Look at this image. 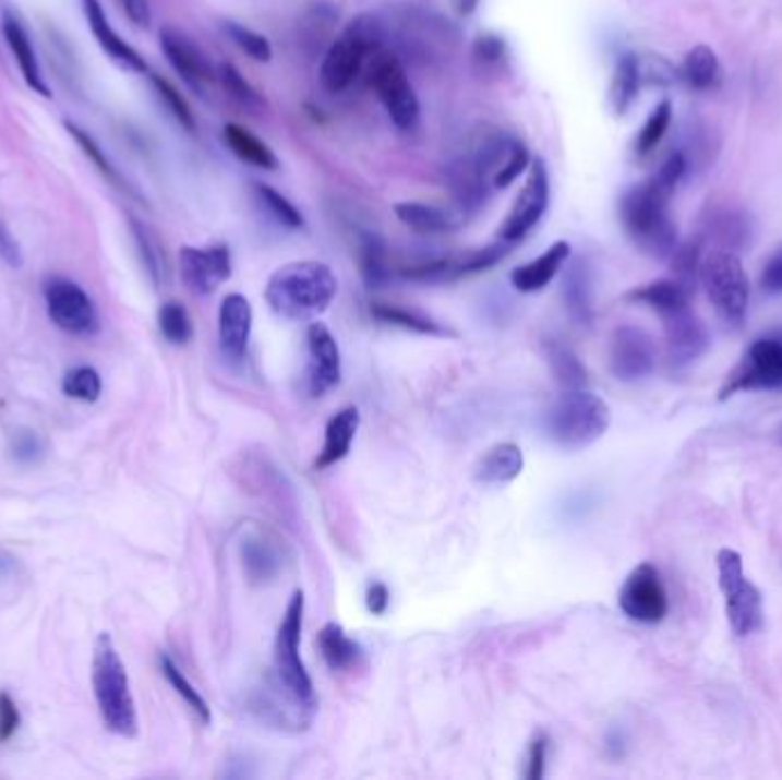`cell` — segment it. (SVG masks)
Masks as SVG:
<instances>
[{
  "label": "cell",
  "instance_id": "1",
  "mask_svg": "<svg viewBox=\"0 0 782 780\" xmlns=\"http://www.w3.org/2000/svg\"><path fill=\"white\" fill-rule=\"evenodd\" d=\"M686 172V158L675 152L641 185L621 197V220L638 250L654 259H671L677 248V227L669 216V200Z\"/></svg>",
  "mask_w": 782,
  "mask_h": 780
},
{
  "label": "cell",
  "instance_id": "2",
  "mask_svg": "<svg viewBox=\"0 0 782 780\" xmlns=\"http://www.w3.org/2000/svg\"><path fill=\"white\" fill-rule=\"evenodd\" d=\"M339 291L335 271L323 262H291L277 268L266 284V302L287 321H316L329 310Z\"/></svg>",
  "mask_w": 782,
  "mask_h": 780
},
{
  "label": "cell",
  "instance_id": "3",
  "mask_svg": "<svg viewBox=\"0 0 782 780\" xmlns=\"http://www.w3.org/2000/svg\"><path fill=\"white\" fill-rule=\"evenodd\" d=\"M302 616H304V593L293 590V596L284 611L281 623L277 627L273 646V671L277 689L284 692V698L291 703L293 712L302 721L310 723L316 712V692L312 675L306 673L304 661L300 657L302 638Z\"/></svg>",
  "mask_w": 782,
  "mask_h": 780
},
{
  "label": "cell",
  "instance_id": "4",
  "mask_svg": "<svg viewBox=\"0 0 782 780\" xmlns=\"http://www.w3.org/2000/svg\"><path fill=\"white\" fill-rule=\"evenodd\" d=\"M92 687L104 725L115 735L133 740L137 735V712L131 694L127 667L117 652L112 636L99 634L92 659Z\"/></svg>",
  "mask_w": 782,
  "mask_h": 780
},
{
  "label": "cell",
  "instance_id": "5",
  "mask_svg": "<svg viewBox=\"0 0 782 780\" xmlns=\"http://www.w3.org/2000/svg\"><path fill=\"white\" fill-rule=\"evenodd\" d=\"M387 31L381 19L362 14L352 19L346 31L329 44L321 62V85L329 94L346 92L360 76L366 60L385 49Z\"/></svg>",
  "mask_w": 782,
  "mask_h": 780
},
{
  "label": "cell",
  "instance_id": "6",
  "mask_svg": "<svg viewBox=\"0 0 782 780\" xmlns=\"http://www.w3.org/2000/svg\"><path fill=\"white\" fill-rule=\"evenodd\" d=\"M611 425V408L598 394L567 389L544 417V429L552 442L563 448H586L595 444Z\"/></svg>",
  "mask_w": 782,
  "mask_h": 780
},
{
  "label": "cell",
  "instance_id": "7",
  "mask_svg": "<svg viewBox=\"0 0 782 780\" xmlns=\"http://www.w3.org/2000/svg\"><path fill=\"white\" fill-rule=\"evenodd\" d=\"M698 279L721 321L742 327L748 312V277L737 252H709L700 262Z\"/></svg>",
  "mask_w": 782,
  "mask_h": 780
},
{
  "label": "cell",
  "instance_id": "8",
  "mask_svg": "<svg viewBox=\"0 0 782 780\" xmlns=\"http://www.w3.org/2000/svg\"><path fill=\"white\" fill-rule=\"evenodd\" d=\"M369 60V85L373 87L375 97L385 106L389 120L400 131L414 129L419 122L421 106L408 79L406 67L387 49L373 53Z\"/></svg>",
  "mask_w": 782,
  "mask_h": 780
},
{
  "label": "cell",
  "instance_id": "9",
  "mask_svg": "<svg viewBox=\"0 0 782 780\" xmlns=\"http://www.w3.org/2000/svg\"><path fill=\"white\" fill-rule=\"evenodd\" d=\"M719 586L725 598V613L732 632L737 636L755 634L765 623L762 596L744 575L742 554L734 550H721L717 556Z\"/></svg>",
  "mask_w": 782,
  "mask_h": 780
},
{
  "label": "cell",
  "instance_id": "10",
  "mask_svg": "<svg viewBox=\"0 0 782 780\" xmlns=\"http://www.w3.org/2000/svg\"><path fill=\"white\" fill-rule=\"evenodd\" d=\"M739 392H782V337L755 339L719 392L721 400Z\"/></svg>",
  "mask_w": 782,
  "mask_h": 780
},
{
  "label": "cell",
  "instance_id": "11",
  "mask_svg": "<svg viewBox=\"0 0 782 780\" xmlns=\"http://www.w3.org/2000/svg\"><path fill=\"white\" fill-rule=\"evenodd\" d=\"M527 172L529 175L525 185H521V191L517 193L506 220L502 223L500 231H496V239L510 245L525 241L550 208L552 185H550L548 163H544V158H533Z\"/></svg>",
  "mask_w": 782,
  "mask_h": 780
},
{
  "label": "cell",
  "instance_id": "12",
  "mask_svg": "<svg viewBox=\"0 0 782 780\" xmlns=\"http://www.w3.org/2000/svg\"><path fill=\"white\" fill-rule=\"evenodd\" d=\"M44 300L51 321L69 335L92 337L99 333L101 321L94 300L74 279L53 275L44 281Z\"/></svg>",
  "mask_w": 782,
  "mask_h": 780
},
{
  "label": "cell",
  "instance_id": "13",
  "mask_svg": "<svg viewBox=\"0 0 782 780\" xmlns=\"http://www.w3.org/2000/svg\"><path fill=\"white\" fill-rule=\"evenodd\" d=\"M621 609L625 616L643 623V625H657L669 613V593L663 579L652 563L636 565L625 579L621 596H618Z\"/></svg>",
  "mask_w": 782,
  "mask_h": 780
},
{
  "label": "cell",
  "instance_id": "14",
  "mask_svg": "<svg viewBox=\"0 0 782 780\" xmlns=\"http://www.w3.org/2000/svg\"><path fill=\"white\" fill-rule=\"evenodd\" d=\"M657 364V346L643 327L621 325L615 327L609 346L611 373L623 383L643 381Z\"/></svg>",
  "mask_w": 782,
  "mask_h": 780
},
{
  "label": "cell",
  "instance_id": "15",
  "mask_svg": "<svg viewBox=\"0 0 782 780\" xmlns=\"http://www.w3.org/2000/svg\"><path fill=\"white\" fill-rule=\"evenodd\" d=\"M179 268L188 289L197 296H210L231 277V252L222 243L210 248L183 245L179 250Z\"/></svg>",
  "mask_w": 782,
  "mask_h": 780
},
{
  "label": "cell",
  "instance_id": "16",
  "mask_svg": "<svg viewBox=\"0 0 782 780\" xmlns=\"http://www.w3.org/2000/svg\"><path fill=\"white\" fill-rule=\"evenodd\" d=\"M158 39H160V49H163L165 58H168V62L181 76V81L193 92L204 94V89L218 79L206 53L185 33H181L172 26H165V28H160Z\"/></svg>",
  "mask_w": 782,
  "mask_h": 780
},
{
  "label": "cell",
  "instance_id": "17",
  "mask_svg": "<svg viewBox=\"0 0 782 780\" xmlns=\"http://www.w3.org/2000/svg\"><path fill=\"white\" fill-rule=\"evenodd\" d=\"M306 350H310L306 387H310L312 396H323L341 381L339 344L325 323L314 321L306 327Z\"/></svg>",
  "mask_w": 782,
  "mask_h": 780
},
{
  "label": "cell",
  "instance_id": "18",
  "mask_svg": "<svg viewBox=\"0 0 782 780\" xmlns=\"http://www.w3.org/2000/svg\"><path fill=\"white\" fill-rule=\"evenodd\" d=\"M666 329V355L673 369H686L700 360L709 348V333L705 323L691 312V304L663 316Z\"/></svg>",
  "mask_w": 782,
  "mask_h": 780
},
{
  "label": "cell",
  "instance_id": "19",
  "mask_svg": "<svg viewBox=\"0 0 782 780\" xmlns=\"http://www.w3.org/2000/svg\"><path fill=\"white\" fill-rule=\"evenodd\" d=\"M252 323L254 312L250 300L243 293H227L218 312V335L220 348L229 360L239 362L245 358L252 337Z\"/></svg>",
  "mask_w": 782,
  "mask_h": 780
},
{
  "label": "cell",
  "instance_id": "20",
  "mask_svg": "<svg viewBox=\"0 0 782 780\" xmlns=\"http://www.w3.org/2000/svg\"><path fill=\"white\" fill-rule=\"evenodd\" d=\"M83 12H85V21L94 35V39L99 41V46L104 49V53L115 62L120 64L127 71H133V74H147L149 67L145 62L133 46L120 37L110 21L106 16V10L101 5V0H83Z\"/></svg>",
  "mask_w": 782,
  "mask_h": 780
},
{
  "label": "cell",
  "instance_id": "21",
  "mask_svg": "<svg viewBox=\"0 0 782 780\" xmlns=\"http://www.w3.org/2000/svg\"><path fill=\"white\" fill-rule=\"evenodd\" d=\"M241 559L252 584H270L281 573L284 554L266 529L250 527L241 538Z\"/></svg>",
  "mask_w": 782,
  "mask_h": 780
},
{
  "label": "cell",
  "instance_id": "22",
  "mask_svg": "<svg viewBox=\"0 0 782 780\" xmlns=\"http://www.w3.org/2000/svg\"><path fill=\"white\" fill-rule=\"evenodd\" d=\"M3 37L10 46V51L21 69V76H23V81H26V85L35 94H39V97L51 99L53 94H51L49 83H46V79L41 74V67H39V60L35 53V46L31 41V35L26 28H23V23L10 12L3 14Z\"/></svg>",
  "mask_w": 782,
  "mask_h": 780
},
{
  "label": "cell",
  "instance_id": "23",
  "mask_svg": "<svg viewBox=\"0 0 782 780\" xmlns=\"http://www.w3.org/2000/svg\"><path fill=\"white\" fill-rule=\"evenodd\" d=\"M570 254H573V248L567 241L552 243L540 256H536L533 262L521 264L510 273L513 287L519 293H538V291H542L544 287H550V284L554 281V277L567 264V259H570Z\"/></svg>",
  "mask_w": 782,
  "mask_h": 780
},
{
  "label": "cell",
  "instance_id": "24",
  "mask_svg": "<svg viewBox=\"0 0 782 780\" xmlns=\"http://www.w3.org/2000/svg\"><path fill=\"white\" fill-rule=\"evenodd\" d=\"M698 239L714 241L719 250L737 252L742 250L750 239V223L742 211L730 208V206H709L705 218H702V231Z\"/></svg>",
  "mask_w": 782,
  "mask_h": 780
},
{
  "label": "cell",
  "instance_id": "25",
  "mask_svg": "<svg viewBox=\"0 0 782 780\" xmlns=\"http://www.w3.org/2000/svg\"><path fill=\"white\" fill-rule=\"evenodd\" d=\"M358 431H360V410L354 406H346L339 412L332 415L325 425L323 448L318 452L314 467L329 469L341 463L350 454V446Z\"/></svg>",
  "mask_w": 782,
  "mask_h": 780
},
{
  "label": "cell",
  "instance_id": "26",
  "mask_svg": "<svg viewBox=\"0 0 782 780\" xmlns=\"http://www.w3.org/2000/svg\"><path fill=\"white\" fill-rule=\"evenodd\" d=\"M396 218L410 227L417 233H448L462 225V216L460 213H446L440 206L433 204H423V202H400L394 208Z\"/></svg>",
  "mask_w": 782,
  "mask_h": 780
},
{
  "label": "cell",
  "instance_id": "27",
  "mask_svg": "<svg viewBox=\"0 0 782 780\" xmlns=\"http://www.w3.org/2000/svg\"><path fill=\"white\" fill-rule=\"evenodd\" d=\"M525 469V454L513 442L494 444L477 467V479L488 485H504L515 481Z\"/></svg>",
  "mask_w": 782,
  "mask_h": 780
},
{
  "label": "cell",
  "instance_id": "28",
  "mask_svg": "<svg viewBox=\"0 0 782 780\" xmlns=\"http://www.w3.org/2000/svg\"><path fill=\"white\" fill-rule=\"evenodd\" d=\"M641 83H643L641 58L634 53H623L618 62H615L611 87H609V101L615 115L623 117L634 106Z\"/></svg>",
  "mask_w": 782,
  "mask_h": 780
},
{
  "label": "cell",
  "instance_id": "29",
  "mask_svg": "<svg viewBox=\"0 0 782 780\" xmlns=\"http://www.w3.org/2000/svg\"><path fill=\"white\" fill-rule=\"evenodd\" d=\"M316 644L325 664L332 671H350L360 664L362 646L354 641V638H350L339 623H327L318 632Z\"/></svg>",
  "mask_w": 782,
  "mask_h": 780
},
{
  "label": "cell",
  "instance_id": "30",
  "mask_svg": "<svg viewBox=\"0 0 782 780\" xmlns=\"http://www.w3.org/2000/svg\"><path fill=\"white\" fill-rule=\"evenodd\" d=\"M222 137L227 142V147L231 149V154L236 158H241L243 163L252 165V168L268 170V172L279 168V158L275 156V152L266 145L264 140L250 133L245 127L227 124L222 131Z\"/></svg>",
  "mask_w": 782,
  "mask_h": 780
},
{
  "label": "cell",
  "instance_id": "31",
  "mask_svg": "<svg viewBox=\"0 0 782 780\" xmlns=\"http://www.w3.org/2000/svg\"><path fill=\"white\" fill-rule=\"evenodd\" d=\"M627 298L650 307V310H654L663 319L677 310H684V307H689L691 291H686L677 279H659L646 284V287L634 289Z\"/></svg>",
  "mask_w": 782,
  "mask_h": 780
},
{
  "label": "cell",
  "instance_id": "32",
  "mask_svg": "<svg viewBox=\"0 0 782 780\" xmlns=\"http://www.w3.org/2000/svg\"><path fill=\"white\" fill-rule=\"evenodd\" d=\"M371 316L381 323L396 325L402 329H412L417 335H429V337H452L454 333L435 319L425 316L417 310H408V307L389 304V302H373L371 304Z\"/></svg>",
  "mask_w": 782,
  "mask_h": 780
},
{
  "label": "cell",
  "instance_id": "33",
  "mask_svg": "<svg viewBox=\"0 0 782 780\" xmlns=\"http://www.w3.org/2000/svg\"><path fill=\"white\" fill-rule=\"evenodd\" d=\"M64 129H67V133H69L71 137L76 140V145L81 147V152L89 158V163L94 165V168H97V170L101 172V177H104L110 185H115L117 191L127 193L129 197L142 200V197H140V193L135 191V188H133V185L124 179V175L115 168V163L106 156V152L99 147V142H97V140H94V137H92L85 129H81V127H79V124H74V122H64Z\"/></svg>",
  "mask_w": 782,
  "mask_h": 780
},
{
  "label": "cell",
  "instance_id": "34",
  "mask_svg": "<svg viewBox=\"0 0 782 780\" xmlns=\"http://www.w3.org/2000/svg\"><path fill=\"white\" fill-rule=\"evenodd\" d=\"M358 262H360L362 279L369 289H381L392 279L389 254H387V245L381 236H375V233L360 236Z\"/></svg>",
  "mask_w": 782,
  "mask_h": 780
},
{
  "label": "cell",
  "instance_id": "35",
  "mask_svg": "<svg viewBox=\"0 0 782 780\" xmlns=\"http://www.w3.org/2000/svg\"><path fill=\"white\" fill-rule=\"evenodd\" d=\"M682 81L698 92L717 89L723 81V69L717 53L709 46L691 49L682 64Z\"/></svg>",
  "mask_w": 782,
  "mask_h": 780
},
{
  "label": "cell",
  "instance_id": "36",
  "mask_svg": "<svg viewBox=\"0 0 782 780\" xmlns=\"http://www.w3.org/2000/svg\"><path fill=\"white\" fill-rule=\"evenodd\" d=\"M544 358H548L554 377L565 389L586 387L588 373H586L581 360L565 344H561L558 339L544 341Z\"/></svg>",
  "mask_w": 782,
  "mask_h": 780
},
{
  "label": "cell",
  "instance_id": "37",
  "mask_svg": "<svg viewBox=\"0 0 782 780\" xmlns=\"http://www.w3.org/2000/svg\"><path fill=\"white\" fill-rule=\"evenodd\" d=\"M129 225H131V233H133V241H135L142 266H145L149 279L154 281V287H160V284L165 281V275H168V264H165V254L156 241V236L137 218H131Z\"/></svg>",
  "mask_w": 782,
  "mask_h": 780
},
{
  "label": "cell",
  "instance_id": "38",
  "mask_svg": "<svg viewBox=\"0 0 782 780\" xmlns=\"http://www.w3.org/2000/svg\"><path fill=\"white\" fill-rule=\"evenodd\" d=\"M158 661H160V673L165 675V680L170 682V687L181 696V700L193 709L195 717H197L202 723H210L213 717H210L208 703H206L204 696L195 689V684H193L191 680H188V677L183 675V671L175 664V659H172L170 655L163 652V655L158 657Z\"/></svg>",
  "mask_w": 782,
  "mask_h": 780
},
{
  "label": "cell",
  "instance_id": "39",
  "mask_svg": "<svg viewBox=\"0 0 782 780\" xmlns=\"http://www.w3.org/2000/svg\"><path fill=\"white\" fill-rule=\"evenodd\" d=\"M254 195L258 200V204L268 211V216L287 229H302L304 227V216L300 213V208L289 200L284 197L279 191H275L273 185L268 183H254Z\"/></svg>",
  "mask_w": 782,
  "mask_h": 780
},
{
  "label": "cell",
  "instance_id": "40",
  "mask_svg": "<svg viewBox=\"0 0 782 780\" xmlns=\"http://www.w3.org/2000/svg\"><path fill=\"white\" fill-rule=\"evenodd\" d=\"M565 302L570 310L573 319L581 325H588L592 319V304H590V279L584 264L573 266L565 279Z\"/></svg>",
  "mask_w": 782,
  "mask_h": 780
},
{
  "label": "cell",
  "instance_id": "41",
  "mask_svg": "<svg viewBox=\"0 0 782 780\" xmlns=\"http://www.w3.org/2000/svg\"><path fill=\"white\" fill-rule=\"evenodd\" d=\"M158 327L163 337L168 339L170 344L175 346H185L188 341L193 339V319L191 314H188L185 307L177 300H170L165 302L160 310H158Z\"/></svg>",
  "mask_w": 782,
  "mask_h": 780
},
{
  "label": "cell",
  "instance_id": "42",
  "mask_svg": "<svg viewBox=\"0 0 782 780\" xmlns=\"http://www.w3.org/2000/svg\"><path fill=\"white\" fill-rule=\"evenodd\" d=\"M222 33L227 35V39L239 46V49L250 56L254 62H270L273 60V46L268 41L266 35H261L239 21H222Z\"/></svg>",
  "mask_w": 782,
  "mask_h": 780
},
{
  "label": "cell",
  "instance_id": "43",
  "mask_svg": "<svg viewBox=\"0 0 782 780\" xmlns=\"http://www.w3.org/2000/svg\"><path fill=\"white\" fill-rule=\"evenodd\" d=\"M218 81H220V85L225 87V92L229 94V97L236 104H239L241 108H245L250 112L264 110V99H261V94L245 81V76L233 64L222 62L218 67Z\"/></svg>",
  "mask_w": 782,
  "mask_h": 780
},
{
  "label": "cell",
  "instance_id": "44",
  "mask_svg": "<svg viewBox=\"0 0 782 780\" xmlns=\"http://www.w3.org/2000/svg\"><path fill=\"white\" fill-rule=\"evenodd\" d=\"M700 254H702V241L700 239H691L682 245L675 248V252L671 254L673 259V279H677L686 291L696 289V279H698V271H700Z\"/></svg>",
  "mask_w": 782,
  "mask_h": 780
},
{
  "label": "cell",
  "instance_id": "45",
  "mask_svg": "<svg viewBox=\"0 0 782 780\" xmlns=\"http://www.w3.org/2000/svg\"><path fill=\"white\" fill-rule=\"evenodd\" d=\"M101 375L92 367H74L67 371L62 381V392L71 398L83 400V404H94L101 396Z\"/></svg>",
  "mask_w": 782,
  "mask_h": 780
},
{
  "label": "cell",
  "instance_id": "46",
  "mask_svg": "<svg viewBox=\"0 0 782 780\" xmlns=\"http://www.w3.org/2000/svg\"><path fill=\"white\" fill-rule=\"evenodd\" d=\"M671 120H673V106L671 101H661L648 117V122L643 124V129L638 131V137H636V154L638 156H646L650 154L661 137L666 135L669 127H671Z\"/></svg>",
  "mask_w": 782,
  "mask_h": 780
},
{
  "label": "cell",
  "instance_id": "47",
  "mask_svg": "<svg viewBox=\"0 0 782 780\" xmlns=\"http://www.w3.org/2000/svg\"><path fill=\"white\" fill-rule=\"evenodd\" d=\"M149 76H152V85L156 87L158 97H160V101L165 104V108H168V110L172 112L175 120H177L188 133H193V131L197 129V122H195V115H193L191 106H188L183 94H181L168 79H163L160 74H149Z\"/></svg>",
  "mask_w": 782,
  "mask_h": 780
},
{
  "label": "cell",
  "instance_id": "48",
  "mask_svg": "<svg viewBox=\"0 0 782 780\" xmlns=\"http://www.w3.org/2000/svg\"><path fill=\"white\" fill-rule=\"evenodd\" d=\"M531 160H533V158H531V154H529L525 142L515 140V145H513V152H510L508 160L504 163V168H502L500 172H496V177H494V181H492L494 191H504V188L513 185L521 175H525V172L529 170Z\"/></svg>",
  "mask_w": 782,
  "mask_h": 780
},
{
  "label": "cell",
  "instance_id": "49",
  "mask_svg": "<svg viewBox=\"0 0 782 780\" xmlns=\"http://www.w3.org/2000/svg\"><path fill=\"white\" fill-rule=\"evenodd\" d=\"M12 456L23 465H35L46 456V442L33 429H21L12 435Z\"/></svg>",
  "mask_w": 782,
  "mask_h": 780
},
{
  "label": "cell",
  "instance_id": "50",
  "mask_svg": "<svg viewBox=\"0 0 782 780\" xmlns=\"http://www.w3.org/2000/svg\"><path fill=\"white\" fill-rule=\"evenodd\" d=\"M473 58L483 64H496L506 58V41L500 35H481L473 41Z\"/></svg>",
  "mask_w": 782,
  "mask_h": 780
},
{
  "label": "cell",
  "instance_id": "51",
  "mask_svg": "<svg viewBox=\"0 0 782 780\" xmlns=\"http://www.w3.org/2000/svg\"><path fill=\"white\" fill-rule=\"evenodd\" d=\"M548 751H550V740L544 735H536L527 755V771H525L527 780H540L544 776V767H548Z\"/></svg>",
  "mask_w": 782,
  "mask_h": 780
},
{
  "label": "cell",
  "instance_id": "52",
  "mask_svg": "<svg viewBox=\"0 0 782 780\" xmlns=\"http://www.w3.org/2000/svg\"><path fill=\"white\" fill-rule=\"evenodd\" d=\"M19 725H21V715L16 703L12 700L10 694L0 692V744L10 742L16 735Z\"/></svg>",
  "mask_w": 782,
  "mask_h": 780
},
{
  "label": "cell",
  "instance_id": "53",
  "mask_svg": "<svg viewBox=\"0 0 782 780\" xmlns=\"http://www.w3.org/2000/svg\"><path fill=\"white\" fill-rule=\"evenodd\" d=\"M0 262H5L10 268L23 266V252L12 231L0 220Z\"/></svg>",
  "mask_w": 782,
  "mask_h": 780
},
{
  "label": "cell",
  "instance_id": "54",
  "mask_svg": "<svg viewBox=\"0 0 782 780\" xmlns=\"http://www.w3.org/2000/svg\"><path fill=\"white\" fill-rule=\"evenodd\" d=\"M389 602H392V593H389L387 584L373 581L366 588V609L373 613V616H385L389 609Z\"/></svg>",
  "mask_w": 782,
  "mask_h": 780
},
{
  "label": "cell",
  "instance_id": "55",
  "mask_svg": "<svg viewBox=\"0 0 782 780\" xmlns=\"http://www.w3.org/2000/svg\"><path fill=\"white\" fill-rule=\"evenodd\" d=\"M120 8L124 10V14L129 16V21L137 28H149L152 23V8L149 0H117Z\"/></svg>",
  "mask_w": 782,
  "mask_h": 780
},
{
  "label": "cell",
  "instance_id": "56",
  "mask_svg": "<svg viewBox=\"0 0 782 780\" xmlns=\"http://www.w3.org/2000/svg\"><path fill=\"white\" fill-rule=\"evenodd\" d=\"M762 289L769 293H782V252H778L765 266Z\"/></svg>",
  "mask_w": 782,
  "mask_h": 780
},
{
  "label": "cell",
  "instance_id": "57",
  "mask_svg": "<svg viewBox=\"0 0 782 780\" xmlns=\"http://www.w3.org/2000/svg\"><path fill=\"white\" fill-rule=\"evenodd\" d=\"M479 3H481V0H452V5H454L458 16H471L473 12L479 10Z\"/></svg>",
  "mask_w": 782,
  "mask_h": 780
}]
</instances>
